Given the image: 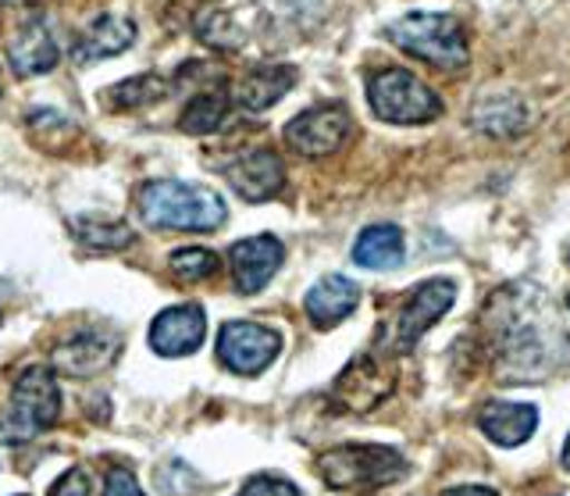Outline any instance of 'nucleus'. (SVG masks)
<instances>
[{
	"label": "nucleus",
	"instance_id": "nucleus-1",
	"mask_svg": "<svg viewBox=\"0 0 570 496\" xmlns=\"http://www.w3.org/2000/svg\"><path fill=\"white\" fill-rule=\"evenodd\" d=\"M139 215L154 228H178V233H218L228 211L218 193L207 186L154 179L139 189Z\"/></svg>",
	"mask_w": 570,
	"mask_h": 496
},
{
	"label": "nucleus",
	"instance_id": "nucleus-2",
	"mask_svg": "<svg viewBox=\"0 0 570 496\" xmlns=\"http://www.w3.org/2000/svg\"><path fill=\"white\" fill-rule=\"evenodd\" d=\"M385 37L400 50H406V55L435 65L442 72H456V68L468 65V40H463V26L453 14L414 11L406 19L392 22Z\"/></svg>",
	"mask_w": 570,
	"mask_h": 496
},
{
	"label": "nucleus",
	"instance_id": "nucleus-3",
	"mask_svg": "<svg viewBox=\"0 0 570 496\" xmlns=\"http://www.w3.org/2000/svg\"><path fill=\"white\" fill-rule=\"evenodd\" d=\"M367 100L374 115L392 121V126H424V121L442 115V100L432 86L406 72V68H385V72L371 76Z\"/></svg>",
	"mask_w": 570,
	"mask_h": 496
},
{
	"label": "nucleus",
	"instance_id": "nucleus-4",
	"mask_svg": "<svg viewBox=\"0 0 570 496\" xmlns=\"http://www.w3.org/2000/svg\"><path fill=\"white\" fill-rule=\"evenodd\" d=\"M317 471L332 489H382L406 475V460L389 447L356 442V447H338L325 454Z\"/></svg>",
	"mask_w": 570,
	"mask_h": 496
},
{
	"label": "nucleus",
	"instance_id": "nucleus-5",
	"mask_svg": "<svg viewBox=\"0 0 570 496\" xmlns=\"http://www.w3.org/2000/svg\"><path fill=\"white\" fill-rule=\"evenodd\" d=\"M61 411V386L47 368H29L18 376L11 393V411L0 421V436L4 442H26L36 432L53 425Z\"/></svg>",
	"mask_w": 570,
	"mask_h": 496
},
{
	"label": "nucleus",
	"instance_id": "nucleus-6",
	"mask_svg": "<svg viewBox=\"0 0 570 496\" xmlns=\"http://www.w3.org/2000/svg\"><path fill=\"white\" fill-rule=\"evenodd\" d=\"M353 133L350 111L343 104H321V108H307L285 126V139L289 147L303 157H328L346 144Z\"/></svg>",
	"mask_w": 570,
	"mask_h": 496
},
{
	"label": "nucleus",
	"instance_id": "nucleus-7",
	"mask_svg": "<svg viewBox=\"0 0 570 496\" xmlns=\"http://www.w3.org/2000/svg\"><path fill=\"white\" fill-rule=\"evenodd\" d=\"M282 340L257 322H228L218 335V361L236 376H257L278 358Z\"/></svg>",
	"mask_w": 570,
	"mask_h": 496
},
{
	"label": "nucleus",
	"instance_id": "nucleus-8",
	"mask_svg": "<svg viewBox=\"0 0 570 496\" xmlns=\"http://www.w3.org/2000/svg\"><path fill=\"white\" fill-rule=\"evenodd\" d=\"M456 300V286L450 279H432V282H421V286L410 293V300L403 304V314L396 322V340H392V350L403 353V350H414V343L421 335L432 329L439 318L453 308Z\"/></svg>",
	"mask_w": 570,
	"mask_h": 496
},
{
	"label": "nucleus",
	"instance_id": "nucleus-9",
	"mask_svg": "<svg viewBox=\"0 0 570 496\" xmlns=\"http://www.w3.org/2000/svg\"><path fill=\"white\" fill-rule=\"evenodd\" d=\"M392 382V368L379 358V353H361L343 376L335 382V400L350 407V411H371L374 403H382V397H389Z\"/></svg>",
	"mask_w": 570,
	"mask_h": 496
},
{
	"label": "nucleus",
	"instance_id": "nucleus-10",
	"mask_svg": "<svg viewBox=\"0 0 570 496\" xmlns=\"http://www.w3.org/2000/svg\"><path fill=\"white\" fill-rule=\"evenodd\" d=\"M204 332H207V314L196 304L168 308L154 318L150 347L160 353V358H186V353L200 350Z\"/></svg>",
	"mask_w": 570,
	"mask_h": 496
},
{
	"label": "nucleus",
	"instance_id": "nucleus-11",
	"mask_svg": "<svg viewBox=\"0 0 570 496\" xmlns=\"http://www.w3.org/2000/svg\"><path fill=\"white\" fill-rule=\"evenodd\" d=\"M282 257H285V246L275 236H249V240H239L228 251L236 290L239 293H257V290H264L267 282H272V275L278 272Z\"/></svg>",
	"mask_w": 570,
	"mask_h": 496
},
{
	"label": "nucleus",
	"instance_id": "nucleus-12",
	"mask_svg": "<svg viewBox=\"0 0 570 496\" xmlns=\"http://www.w3.org/2000/svg\"><path fill=\"white\" fill-rule=\"evenodd\" d=\"M228 183L243 201L261 204L285 186V165L275 150H246L243 157L228 165Z\"/></svg>",
	"mask_w": 570,
	"mask_h": 496
},
{
	"label": "nucleus",
	"instance_id": "nucleus-13",
	"mask_svg": "<svg viewBox=\"0 0 570 496\" xmlns=\"http://www.w3.org/2000/svg\"><path fill=\"white\" fill-rule=\"evenodd\" d=\"M115 358H118V335L100 329H86L53 350V364L65 368L68 376H94V371L107 368Z\"/></svg>",
	"mask_w": 570,
	"mask_h": 496
},
{
	"label": "nucleus",
	"instance_id": "nucleus-14",
	"mask_svg": "<svg viewBox=\"0 0 570 496\" xmlns=\"http://www.w3.org/2000/svg\"><path fill=\"white\" fill-rule=\"evenodd\" d=\"M471 126L495 139H513L531 126V118L517 94H485L471 108Z\"/></svg>",
	"mask_w": 570,
	"mask_h": 496
},
{
	"label": "nucleus",
	"instance_id": "nucleus-15",
	"mask_svg": "<svg viewBox=\"0 0 570 496\" xmlns=\"http://www.w3.org/2000/svg\"><path fill=\"white\" fill-rule=\"evenodd\" d=\"M481 432H485L499 447H517L524 442L534 425H539V411L531 403H507V400H489L478 415Z\"/></svg>",
	"mask_w": 570,
	"mask_h": 496
},
{
	"label": "nucleus",
	"instance_id": "nucleus-16",
	"mask_svg": "<svg viewBox=\"0 0 570 496\" xmlns=\"http://www.w3.org/2000/svg\"><path fill=\"white\" fill-rule=\"evenodd\" d=\"M356 300H361V290H356V282H350L343 275H325L307 293L303 308H307L311 322L317 329H332V325H338L356 308Z\"/></svg>",
	"mask_w": 570,
	"mask_h": 496
},
{
	"label": "nucleus",
	"instance_id": "nucleus-17",
	"mask_svg": "<svg viewBox=\"0 0 570 496\" xmlns=\"http://www.w3.org/2000/svg\"><path fill=\"white\" fill-rule=\"evenodd\" d=\"M8 58L18 76H40L58 65L61 50H58V40H53V32L43 22H32L18 32V40L8 47Z\"/></svg>",
	"mask_w": 570,
	"mask_h": 496
},
{
	"label": "nucleus",
	"instance_id": "nucleus-18",
	"mask_svg": "<svg viewBox=\"0 0 570 496\" xmlns=\"http://www.w3.org/2000/svg\"><path fill=\"white\" fill-rule=\"evenodd\" d=\"M293 82H296L293 65H264V68H254V72L239 82L236 100L246 111H267L272 104H278L293 90Z\"/></svg>",
	"mask_w": 570,
	"mask_h": 496
},
{
	"label": "nucleus",
	"instance_id": "nucleus-19",
	"mask_svg": "<svg viewBox=\"0 0 570 496\" xmlns=\"http://www.w3.org/2000/svg\"><path fill=\"white\" fill-rule=\"evenodd\" d=\"M132 40H136V29H132L129 19H121V14H100V19L82 32V40L76 43V58L79 61L115 58Z\"/></svg>",
	"mask_w": 570,
	"mask_h": 496
},
{
	"label": "nucleus",
	"instance_id": "nucleus-20",
	"mask_svg": "<svg viewBox=\"0 0 570 496\" xmlns=\"http://www.w3.org/2000/svg\"><path fill=\"white\" fill-rule=\"evenodd\" d=\"M353 261L367 272H392L403 261V233L396 225H371L353 243Z\"/></svg>",
	"mask_w": 570,
	"mask_h": 496
},
{
	"label": "nucleus",
	"instance_id": "nucleus-21",
	"mask_svg": "<svg viewBox=\"0 0 570 496\" xmlns=\"http://www.w3.org/2000/svg\"><path fill=\"white\" fill-rule=\"evenodd\" d=\"M228 115V97L222 90H207L200 97H193L186 104L183 118H178V126L189 136H207V133H218L222 121Z\"/></svg>",
	"mask_w": 570,
	"mask_h": 496
},
{
	"label": "nucleus",
	"instance_id": "nucleus-22",
	"mask_svg": "<svg viewBox=\"0 0 570 496\" xmlns=\"http://www.w3.org/2000/svg\"><path fill=\"white\" fill-rule=\"evenodd\" d=\"M71 233H76L86 246H94V251H121V246L132 243L129 225L104 222V218H76L71 222Z\"/></svg>",
	"mask_w": 570,
	"mask_h": 496
},
{
	"label": "nucleus",
	"instance_id": "nucleus-23",
	"mask_svg": "<svg viewBox=\"0 0 570 496\" xmlns=\"http://www.w3.org/2000/svg\"><path fill=\"white\" fill-rule=\"evenodd\" d=\"M165 94H168V82L160 76H136L115 86L111 104H118V108H147V104H157Z\"/></svg>",
	"mask_w": 570,
	"mask_h": 496
},
{
	"label": "nucleus",
	"instance_id": "nucleus-24",
	"mask_svg": "<svg viewBox=\"0 0 570 496\" xmlns=\"http://www.w3.org/2000/svg\"><path fill=\"white\" fill-rule=\"evenodd\" d=\"M171 272L183 282H200V279H210L214 272H218V257H214L210 251H200V246H189V251L171 254Z\"/></svg>",
	"mask_w": 570,
	"mask_h": 496
},
{
	"label": "nucleus",
	"instance_id": "nucleus-25",
	"mask_svg": "<svg viewBox=\"0 0 570 496\" xmlns=\"http://www.w3.org/2000/svg\"><path fill=\"white\" fill-rule=\"evenodd\" d=\"M239 496H299V489L293 483H285V478L257 475V478H249V483L243 486Z\"/></svg>",
	"mask_w": 570,
	"mask_h": 496
},
{
	"label": "nucleus",
	"instance_id": "nucleus-26",
	"mask_svg": "<svg viewBox=\"0 0 570 496\" xmlns=\"http://www.w3.org/2000/svg\"><path fill=\"white\" fill-rule=\"evenodd\" d=\"M89 493L94 489H89V475L82 468H68L50 489V496H89Z\"/></svg>",
	"mask_w": 570,
	"mask_h": 496
},
{
	"label": "nucleus",
	"instance_id": "nucleus-27",
	"mask_svg": "<svg viewBox=\"0 0 570 496\" xmlns=\"http://www.w3.org/2000/svg\"><path fill=\"white\" fill-rule=\"evenodd\" d=\"M104 496H142V489L136 486V478H132L129 468H115L111 475H107Z\"/></svg>",
	"mask_w": 570,
	"mask_h": 496
},
{
	"label": "nucleus",
	"instance_id": "nucleus-28",
	"mask_svg": "<svg viewBox=\"0 0 570 496\" xmlns=\"http://www.w3.org/2000/svg\"><path fill=\"white\" fill-rule=\"evenodd\" d=\"M442 496H495V493L485 486H456V489H445Z\"/></svg>",
	"mask_w": 570,
	"mask_h": 496
},
{
	"label": "nucleus",
	"instance_id": "nucleus-29",
	"mask_svg": "<svg viewBox=\"0 0 570 496\" xmlns=\"http://www.w3.org/2000/svg\"><path fill=\"white\" fill-rule=\"evenodd\" d=\"M563 468H570V436H567V447H563Z\"/></svg>",
	"mask_w": 570,
	"mask_h": 496
},
{
	"label": "nucleus",
	"instance_id": "nucleus-30",
	"mask_svg": "<svg viewBox=\"0 0 570 496\" xmlns=\"http://www.w3.org/2000/svg\"><path fill=\"white\" fill-rule=\"evenodd\" d=\"M0 4H29V0H0Z\"/></svg>",
	"mask_w": 570,
	"mask_h": 496
},
{
	"label": "nucleus",
	"instance_id": "nucleus-31",
	"mask_svg": "<svg viewBox=\"0 0 570 496\" xmlns=\"http://www.w3.org/2000/svg\"><path fill=\"white\" fill-rule=\"evenodd\" d=\"M567 261H570V246H567Z\"/></svg>",
	"mask_w": 570,
	"mask_h": 496
},
{
	"label": "nucleus",
	"instance_id": "nucleus-32",
	"mask_svg": "<svg viewBox=\"0 0 570 496\" xmlns=\"http://www.w3.org/2000/svg\"><path fill=\"white\" fill-rule=\"evenodd\" d=\"M567 308H570V296H567Z\"/></svg>",
	"mask_w": 570,
	"mask_h": 496
}]
</instances>
